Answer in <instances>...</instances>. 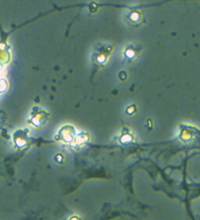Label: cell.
<instances>
[{
    "label": "cell",
    "mask_w": 200,
    "mask_h": 220,
    "mask_svg": "<svg viewBox=\"0 0 200 220\" xmlns=\"http://www.w3.org/2000/svg\"><path fill=\"white\" fill-rule=\"evenodd\" d=\"M71 220H79L78 218H77V217H73V218H71Z\"/></svg>",
    "instance_id": "6da1fadb"
}]
</instances>
